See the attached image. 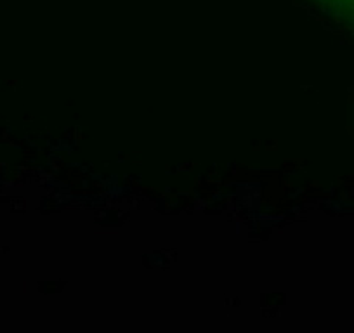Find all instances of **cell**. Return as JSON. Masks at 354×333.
<instances>
[{
	"label": "cell",
	"instance_id": "1",
	"mask_svg": "<svg viewBox=\"0 0 354 333\" xmlns=\"http://www.w3.org/2000/svg\"><path fill=\"white\" fill-rule=\"evenodd\" d=\"M354 39V0H311Z\"/></svg>",
	"mask_w": 354,
	"mask_h": 333
}]
</instances>
